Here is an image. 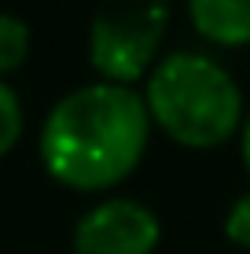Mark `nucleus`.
<instances>
[{"label":"nucleus","mask_w":250,"mask_h":254,"mask_svg":"<svg viewBox=\"0 0 250 254\" xmlns=\"http://www.w3.org/2000/svg\"><path fill=\"white\" fill-rule=\"evenodd\" d=\"M225 236L236 243V247L250 251V191L232 199V206L225 214Z\"/></svg>","instance_id":"8"},{"label":"nucleus","mask_w":250,"mask_h":254,"mask_svg":"<svg viewBox=\"0 0 250 254\" xmlns=\"http://www.w3.org/2000/svg\"><path fill=\"white\" fill-rule=\"evenodd\" d=\"M169 0H100L89 22V63L100 81L133 85L158 63Z\"/></svg>","instance_id":"3"},{"label":"nucleus","mask_w":250,"mask_h":254,"mask_svg":"<svg viewBox=\"0 0 250 254\" xmlns=\"http://www.w3.org/2000/svg\"><path fill=\"white\" fill-rule=\"evenodd\" d=\"M22 126H26V115H22V100L11 85L0 77V159L19 144L22 136Z\"/></svg>","instance_id":"7"},{"label":"nucleus","mask_w":250,"mask_h":254,"mask_svg":"<svg viewBox=\"0 0 250 254\" xmlns=\"http://www.w3.org/2000/svg\"><path fill=\"white\" fill-rule=\"evenodd\" d=\"M151 140L144 92L133 85L89 81L51 103L41 126L37 151L59 185L103 191L122 185L140 166Z\"/></svg>","instance_id":"1"},{"label":"nucleus","mask_w":250,"mask_h":254,"mask_svg":"<svg viewBox=\"0 0 250 254\" xmlns=\"http://www.w3.org/2000/svg\"><path fill=\"white\" fill-rule=\"evenodd\" d=\"M30 56V26L19 15L0 11V77L19 70Z\"/></svg>","instance_id":"6"},{"label":"nucleus","mask_w":250,"mask_h":254,"mask_svg":"<svg viewBox=\"0 0 250 254\" xmlns=\"http://www.w3.org/2000/svg\"><path fill=\"white\" fill-rule=\"evenodd\" d=\"M239 155H243V166H247V173H250V111H247V118H243V129H239Z\"/></svg>","instance_id":"9"},{"label":"nucleus","mask_w":250,"mask_h":254,"mask_svg":"<svg viewBox=\"0 0 250 254\" xmlns=\"http://www.w3.org/2000/svg\"><path fill=\"white\" fill-rule=\"evenodd\" d=\"M188 15L213 45H250V0H188Z\"/></svg>","instance_id":"5"},{"label":"nucleus","mask_w":250,"mask_h":254,"mask_svg":"<svg viewBox=\"0 0 250 254\" xmlns=\"http://www.w3.org/2000/svg\"><path fill=\"white\" fill-rule=\"evenodd\" d=\"M162 240L158 214L129 195H110L74 221V254H154Z\"/></svg>","instance_id":"4"},{"label":"nucleus","mask_w":250,"mask_h":254,"mask_svg":"<svg viewBox=\"0 0 250 254\" xmlns=\"http://www.w3.org/2000/svg\"><path fill=\"white\" fill-rule=\"evenodd\" d=\"M151 126L184 147H217L243 129V89L206 52H169L148 70L144 85Z\"/></svg>","instance_id":"2"}]
</instances>
